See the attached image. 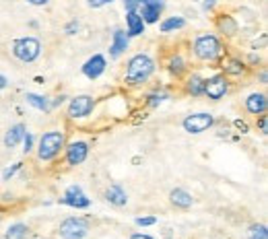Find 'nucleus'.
<instances>
[{
  "instance_id": "f257e3e1",
  "label": "nucleus",
  "mask_w": 268,
  "mask_h": 239,
  "mask_svg": "<svg viewBox=\"0 0 268 239\" xmlns=\"http://www.w3.org/2000/svg\"><path fill=\"white\" fill-rule=\"evenodd\" d=\"M155 71V62L151 56L146 54H136L134 58H130L126 68V83L128 85H143L145 81H148V76Z\"/></svg>"
},
{
  "instance_id": "f03ea898",
  "label": "nucleus",
  "mask_w": 268,
  "mask_h": 239,
  "mask_svg": "<svg viewBox=\"0 0 268 239\" xmlns=\"http://www.w3.org/2000/svg\"><path fill=\"white\" fill-rule=\"evenodd\" d=\"M64 146V132H46L39 138V146H37V155L42 161H52V159L60 153V148Z\"/></svg>"
},
{
  "instance_id": "7ed1b4c3",
  "label": "nucleus",
  "mask_w": 268,
  "mask_h": 239,
  "mask_svg": "<svg viewBox=\"0 0 268 239\" xmlns=\"http://www.w3.org/2000/svg\"><path fill=\"white\" fill-rule=\"evenodd\" d=\"M221 42L217 39V35L213 33H206V35H200L194 42V54L200 58V60H206V62H213L221 56Z\"/></svg>"
},
{
  "instance_id": "20e7f679",
  "label": "nucleus",
  "mask_w": 268,
  "mask_h": 239,
  "mask_svg": "<svg viewBox=\"0 0 268 239\" xmlns=\"http://www.w3.org/2000/svg\"><path fill=\"white\" fill-rule=\"evenodd\" d=\"M39 52H42V44L35 37H21L13 44V54L21 62H33V60H37Z\"/></svg>"
},
{
  "instance_id": "39448f33",
  "label": "nucleus",
  "mask_w": 268,
  "mask_h": 239,
  "mask_svg": "<svg viewBox=\"0 0 268 239\" xmlns=\"http://www.w3.org/2000/svg\"><path fill=\"white\" fill-rule=\"evenodd\" d=\"M60 237L62 239H83L89 233V223L85 218H78V216H71L60 225Z\"/></svg>"
},
{
  "instance_id": "423d86ee",
  "label": "nucleus",
  "mask_w": 268,
  "mask_h": 239,
  "mask_svg": "<svg viewBox=\"0 0 268 239\" xmlns=\"http://www.w3.org/2000/svg\"><path fill=\"white\" fill-rule=\"evenodd\" d=\"M215 124V118L211 114H192L184 120V130L190 132V134H200L204 130H208Z\"/></svg>"
},
{
  "instance_id": "0eeeda50",
  "label": "nucleus",
  "mask_w": 268,
  "mask_h": 239,
  "mask_svg": "<svg viewBox=\"0 0 268 239\" xmlns=\"http://www.w3.org/2000/svg\"><path fill=\"white\" fill-rule=\"evenodd\" d=\"M93 107H95V101L91 95H78L71 101V105H68V118H73V120L85 118L93 112Z\"/></svg>"
},
{
  "instance_id": "6e6552de",
  "label": "nucleus",
  "mask_w": 268,
  "mask_h": 239,
  "mask_svg": "<svg viewBox=\"0 0 268 239\" xmlns=\"http://www.w3.org/2000/svg\"><path fill=\"white\" fill-rule=\"evenodd\" d=\"M227 78L221 76V74H217L213 78H208V81H204V95L208 99H213V101H219L221 97H225L227 93Z\"/></svg>"
},
{
  "instance_id": "1a4fd4ad",
  "label": "nucleus",
  "mask_w": 268,
  "mask_h": 239,
  "mask_svg": "<svg viewBox=\"0 0 268 239\" xmlns=\"http://www.w3.org/2000/svg\"><path fill=\"white\" fill-rule=\"evenodd\" d=\"M89 155V144L83 141H74L66 148V161L68 165H81Z\"/></svg>"
},
{
  "instance_id": "9d476101",
  "label": "nucleus",
  "mask_w": 268,
  "mask_h": 239,
  "mask_svg": "<svg viewBox=\"0 0 268 239\" xmlns=\"http://www.w3.org/2000/svg\"><path fill=\"white\" fill-rule=\"evenodd\" d=\"M60 202L73 206V208H87L89 204H91V200H89V198L83 194V190L78 186H71V188H68L64 198H60Z\"/></svg>"
},
{
  "instance_id": "9b49d317",
  "label": "nucleus",
  "mask_w": 268,
  "mask_h": 239,
  "mask_svg": "<svg viewBox=\"0 0 268 239\" xmlns=\"http://www.w3.org/2000/svg\"><path fill=\"white\" fill-rule=\"evenodd\" d=\"M103 72H105V58L99 56V54H95L93 58H89L85 62V66H83V74L87 78H91V81L99 78Z\"/></svg>"
},
{
  "instance_id": "f8f14e48",
  "label": "nucleus",
  "mask_w": 268,
  "mask_h": 239,
  "mask_svg": "<svg viewBox=\"0 0 268 239\" xmlns=\"http://www.w3.org/2000/svg\"><path fill=\"white\" fill-rule=\"evenodd\" d=\"M141 6H143V21L145 23H157L159 15L163 11V2L161 0H141Z\"/></svg>"
},
{
  "instance_id": "ddd939ff",
  "label": "nucleus",
  "mask_w": 268,
  "mask_h": 239,
  "mask_svg": "<svg viewBox=\"0 0 268 239\" xmlns=\"http://www.w3.org/2000/svg\"><path fill=\"white\" fill-rule=\"evenodd\" d=\"M245 107H247V112L254 114V116L264 114V112H266V107H268L266 95H264V93H252L250 97L245 99Z\"/></svg>"
},
{
  "instance_id": "4468645a",
  "label": "nucleus",
  "mask_w": 268,
  "mask_h": 239,
  "mask_svg": "<svg viewBox=\"0 0 268 239\" xmlns=\"http://www.w3.org/2000/svg\"><path fill=\"white\" fill-rule=\"evenodd\" d=\"M126 25H128V35H130V37H136V35L145 33V21H143V17L138 15L136 11H130L126 15Z\"/></svg>"
},
{
  "instance_id": "2eb2a0df",
  "label": "nucleus",
  "mask_w": 268,
  "mask_h": 239,
  "mask_svg": "<svg viewBox=\"0 0 268 239\" xmlns=\"http://www.w3.org/2000/svg\"><path fill=\"white\" fill-rule=\"evenodd\" d=\"M126 48H128V33L122 31V29H116V31H114V44L110 48L112 58H118Z\"/></svg>"
},
{
  "instance_id": "dca6fc26",
  "label": "nucleus",
  "mask_w": 268,
  "mask_h": 239,
  "mask_svg": "<svg viewBox=\"0 0 268 239\" xmlns=\"http://www.w3.org/2000/svg\"><path fill=\"white\" fill-rule=\"evenodd\" d=\"M23 136H25V126L23 124H15L11 130L6 132V138H4V144L8 146V148H13V146H17L19 143L23 141Z\"/></svg>"
},
{
  "instance_id": "f3484780",
  "label": "nucleus",
  "mask_w": 268,
  "mask_h": 239,
  "mask_svg": "<svg viewBox=\"0 0 268 239\" xmlns=\"http://www.w3.org/2000/svg\"><path fill=\"white\" fill-rule=\"evenodd\" d=\"M105 198H107V202L114 204V206H124L128 202V196L120 186H112L110 190L105 192Z\"/></svg>"
},
{
  "instance_id": "a211bd4d",
  "label": "nucleus",
  "mask_w": 268,
  "mask_h": 239,
  "mask_svg": "<svg viewBox=\"0 0 268 239\" xmlns=\"http://www.w3.org/2000/svg\"><path fill=\"white\" fill-rule=\"evenodd\" d=\"M170 198H171V202L175 206H180V208H190L192 206V196L188 194L186 190H182V188H175V190H171Z\"/></svg>"
},
{
  "instance_id": "6ab92c4d",
  "label": "nucleus",
  "mask_w": 268,
  "mask_h": 239,
  "mask_svg": "<svg viewBox=\"0 0 268 239\" xmlns=\"http://www.w3.org/2000/svg\"><path fill=\"white\" fill-rule=\"evenodd\" d=\"M186 91L190 95H194V97L202 95L204 93V81L198 74H192L190 78H188V83H186Z\"/></svg>"
},
{
  "instance_id": "aec40b11",
  "label": "nucleus",
  "mask_w": 268,
  "mask_h": 239,
  "mask_svg": "<svg viewBox=\"0 0 268 239\" xmlns=\"http://www.w3.org/2000/svg\"><path fill=\"white\" fill-rule=\"evenodd\" d=\"M27 233H29V227H27V225H23V223H15V225H11V227L6 229L4 239H25Z\"/></svg>"
},
{
  "instance_id": "412c9836",
  "label": "nucleus",
  "mask_w": 268,
  "mask_h": 239,
  "mask_svg": "<svg viewBox=\"0 0 268 239\" xmlns=\"http://www.w3.org/2000/svg\"><path fill=\"white\" fill-rule=\"evenodd\" d=\"M25 99H27V103H29V105H33V107H37V109H42V112H48V109H49L48 99H46V97H42V95L27 93V95H25Z\"/></svg>"
},
{
  "instance_id": "4be33fe9",
  "label": "nucleus",
  "mask_w": 268,
  "mask_h": 239,
  "mask_svg": "<svg viewBox=\"0 0 268 239\" xmlns=\"http://www.w3.org/2000/svg\"><path fill=\"white\" fill-rule=\"evenodd\" d=\"M184 25H186V21L182 17H171V19H167V21L161 23V31L170 33V31H173V29H182Z\"/></svg>"
},
{
  "instance_id": "5701e85b",
  "label": "nucleus",
  "mask_w": 268,
  "mask_h": 239,
  "mask_svg": "<svg viewBox=\"0 0 268 239\" xmlns=\"http://www.w3.org/2000/svg\"><path fill=\"white\" fill-rule=\"evenodd\" d=\"M167 66H170V72L175 74V76H180V74L186 71V62H184L182 56H173L170 62H167Z\"/></svg>"
},
{
  "instance_id": "b1692460",
  "label": "nucleus",
  "mask_w": 268,
  "mask_h": 239,
  "mask_svg": "<svg viewBox=\"0 0 268 239\" xmlns=\"http://www.w3.org/2000/svg\"><path fill=\"white\" fill-rule=\"evenodd\" d=\"M223 68H225L227 74H242L244 72V64L240 62V60H225Z\"/></svg>"
},
{
  "instance_id": "393cba45",
  "label": "nucleus",
  "mask_w": 268,
  "mask_h": 239,
  "mask_svg": "<svg viewBox=\"0 0 268 239\" xmlns=\"http://www.w3.org/2000/svg\"><path fill=\"white\" fill-rule=\"evenodd\" d=\"M250 239H268V231L264 225H252L250 227Z\"/></svg>"
},
{
  "instance_id": "a878e982",
  "label": "nucleus",
  "mask_w": 268,
  "mask_h": 239,
  "mask_svg": "<svg viewBox=\"0 0 268 239\" xmlns=\"http://www.w3.org/2000/svg\"><path fill=\"white\" fill-rule=\"evenodd\" d=\"M219 27L223 29V31L227 29V31H229V35H233V33H235V29H237V27H235V23L231 21V17H223L221 21H219Z\"/></svg>"
},
{
  "instance_id": "bb28decb",
  "label": "nucleus",
  "mask_w": 268,
  "mask_h": 239,
  "mask_svg": "<svg viewBox=\"0 0 268 239\" xmlns=\"http://www.w3.org/2000/svg\"><path fill=\"white\" fill-rule=\"evenodd\" d=\"M155 223H157L155 216H138L136 218V225H141V227H148V225H155Z\"/></svg>"
},
{
  "instance_id": "cd10ccee",
  "label": "nucleus",
  "mask_w": 268,
  "mask_h": 239,
  "mask_svg": "<svg viewBox=\"0 0 268 239\" xmlns=\"http://www.w3.org/2000/svg\"><path fill=\"white\" fill-rule=\"evenodd\" d=\"M23 143H25V153H29V151H31V146H33V136L25 132V136H23Z\"/></svg>"
},
{
  "instance_id": "c85d7f7f",
  "label": "nucleus",
  "mask_w": 268,
  "mask_h": 239,
  "mask_svg": "<svg viewBox=\"0 0 268 239\" xmlns=\"http://www.w3.org/2000/svg\"><path fill=\"white\" fill-rule=\"evenodd\" d=\"M124 4H126V11L130 13V11H136V6L141 4V0H124Z\"/></svg>"
},
{
  "instance_id": "c756f323",
  "label": "nucleus",
  "mask_w": 268,
  "mask_h": 239,
  "mask_svg": "<svg viewBox=\"0 0 268 239\" xmlns=\"http://www.w3.org/2000/svg\"><path fill=\"white\" fill-rule=\"evenodd\" d=\"M19 169H21V163H17L13 169H6V171H4V179H8V177H11V175H15L17 171H19Z\"/></svg>"
},
{
  "instance_id": "7c9ffc66",
  "label": "nucleus",
  "mask_w": 268,
  "mask_h": 239,
  "mask_svg": "<svg viewBox=\"0 0 268 239\" xmlns=\"http://www.w3.org/2000/svg\"><path fill=\"white\" fill-rule=\"evenodd\" d=\"M76 29H78V23L73 21V23H68V25H66V33H68V35H74Z\"/></svg>"
},
{
  "instance_id": "2f4dec72",
  "label": "nucleus",
  "mask_w": 268,
  "mask_h": 239,
  "mask_svg": "<svg viewBox=\"0 0 268 239\" xmlns=\"http://www.w3.org/2000/svg\"><path fill=\"white\" fill-rule=\"evenodd\" d=\"M107 2H112V0H89V6L97 8V6H103V4H107Z\"/></svg>"
},
{
  "instance_id": "473e14b6",
  "label": "nucleus",
  "mask_w": 268,
  "mask_h": 239,
  "mask_svg": "<svg viewBox=\"0 0 268 239\" xmlns=\"http://www.w3.org/2000/svg\"><path fill=\"white\" fill-rule=\"evenodd\" d=\"M260 132H262V134L268 132V120H266V116L260 118Z\"/></svg>"
},
{
  "instance_id": "72a5a7b5",
  "label": "nucleus",
  "mask_w": 268,
  "mask_h": 239,
  "mask_svg": "<svg viewBox=\"0 0 268 239\" xmlns=\"http://www.w3.org/2000/svg\"><path fill=\"white\" fill-rule=\"evenodd\" d=\"M130 239H155V237H151V235H146V233H134Z\"/></svg>"
},
{
  "instance_id": "f704fd0d",
  "label": "nucleus",
  "mask_w": 268,
  "mask_h": 239,
  "mask_svg": "<svg viewBox=\"0 0 268 239\" xmlns=\"http://www.w3.org/2000/svg\"><path fill=\"white\" fill-rule=\"evenodd\" d=\"M161 99H163V95H153V97H151V105H157L159 101H161Z\"/></svg>"
},
{
  "instance_id": "c9c22d12",
  "label": "nucleus",
  "mask_w": 268,
  "mask_h": 239,
  "mask_svg": "<svg viewBox=\"0 0 268 239\" xmlns=\"http://www.w3.org/2000/svg\"><path fill=\"white\" fill-rule=\"evenodd\" d=\"M29 4H35V6H42V4H46L48 0H27Z\"/></svg>"
},
{
  "instance_id": "e433bc0d",
  "label": "nucleus",
  "mask_w": 268,
  "mask_h": 239,
  "mask_svg": "<svg viewBox=\"0 0 268 239\" xmlns=\"http://www.w3.org/2000/svg\"><path fill=\"white\" fill-rule=\"evenodd\" d=\"M8 85V81H6V76H2V74H0V91H2V89Z\"/></svg>"
},
{
  "instance_id": "4c0bfd02",
  "label": "nucleus",
  "mask_w": 268,
  "mask_h": 239,
  "mask_svg": "<svg viewBox=\"0 0 268 239\" xmlns=\"http://www.w3.org/2000/svg\"><path fill=\"white\" fill-rule=\"evenodd\" d=\"M215 6V0H204V8H213Z\"/></svg>"
},
{
  "instance_id": "58836bf2",
  "label": "nucleus",
  "mask_w": 268,
  "mask_h": 239,
  "mask_svg": "<svg viewBox=\"0 0 268 239\" xmlns=\"http://www.w3.org/2000/svg\"><path fill=\"white\" fill-rule=\"evenodd\" d=\"M260 81H262V83L266 85V81H268V76H266V72H262V74H260Z\"/></svg>"
}]
</instances>
